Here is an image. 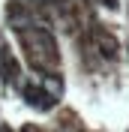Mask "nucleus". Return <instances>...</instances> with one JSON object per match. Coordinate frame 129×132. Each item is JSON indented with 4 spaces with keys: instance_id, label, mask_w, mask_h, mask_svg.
Here are the masks:
<instances>
[{
    "instance_id": "nucleus-1",
    "label": "nucleus",
    "mask_w": 129,
    "mask_h": 132,
    "mask_svg": "<svg viewBox=\"0 0 129 132\" xmlns=\"http://www.w3.org/2000/svg\"><path fill=\"white\" fill-rule=\"evenodd\" d=\"M21 3H30V0H21Z\"/></svg>"
}]
</instances>
